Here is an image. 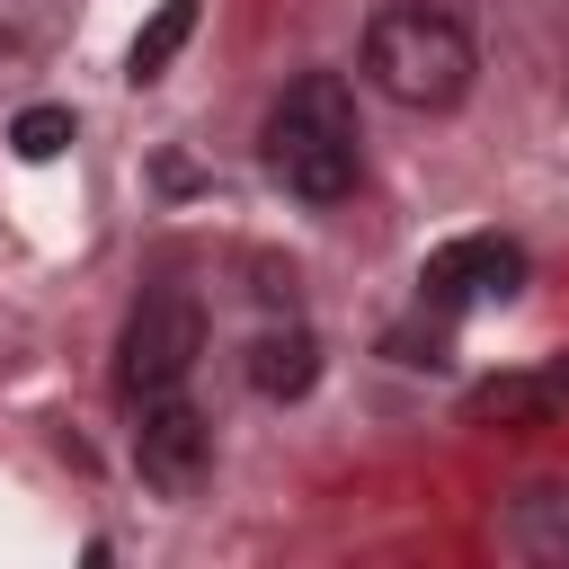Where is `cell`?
<instances>
[{
	"instance_id": "obj_6",
	"label": "cell",
	"mask_w": 569,
	"mask_h": 569,
	"mask_svg": "<svg viewBox=\"0 0 569 569\" xmlns=\"http://www.w3.org/2000/svg\"><path fill=\"white\" fill-rule=\"evenodd\" d=\"M462 418H471V427H498V436L560 427V418H569V356H551V365H525V373H489V382H471Z\"/></svg>"
},
{
	"instance_id": "obj_1",
	"label": "cell",
	"mask_w": 569,
	"mask_h": 569,
	"mask_svg": "<svg viewBox=\"0 0 569 569\" xmlns=\"http://www.w3.org/2000/svg\"><path fill=\"white\" fill-rule=\"evenodd\" d=\"M267 169H276V187L284 196H302V204H338V196H356V178H365V124H356V89L338 80V71H302V80H284V98L267 107Z\"/></svg>"
},
{
	"instance_id": "obj_3",
	"label": "cell",
	"mask_w": 569,
	"mask_h": 569,
	"mask_svg": "<svg viewBox=\"0 0 569 569\" xmlns=\"http://www.w3.org/2000/svg\"><path fill=\"white\" fill-rule=\"evenodd\" d=\"M204 356V302L187 284H151L133 311H124V338H116V391L124 400H160V391H187Z\"/></svg>"
},
{
	"instance_id": "obj_11",
	"label": "cell",
	"mask_w": 569,
	"mask_h": 569,
	"mask_svg": "<svg viewBox=\"0 0 569 569\" xmlns=\"http://www.w3.org/2000/svg\"><path fill=\"white\" fill-rule=\"evenodd\" d=\"M382 347H391V356H400V365H427V373H436V365H445V329H391V338H382Z\"/></svg>"
},
{
	"instance_id": "obj_5",
	"label": "cell",
	"mask_w": 569,
	"mask_h": 569,
	"mask_svg": "<svg viewBox=\"0 0 569 569\" xmlns=\"http://www.w3.org/2000/svg\"><path fill=\"white\" fill-rule=\"evenodd\" d=\"M516 284H525V249L498 240V231L445 240V249H427V267H418V302H427L436 320H453V311H471V302H507Z\"/></svg>"
},
{
	"instance_id": "obj_2",
	"label": "cell",
	"mask_w": 569,
	"mask_h": 569,
	"mask_svg": "<svg viewBox=\"0 0 569 569\" xmlns=\"http://www.w3.org/2000/svg\"><path fill=\"white\" fill-rule=\"evenodd\" d=\"M471 71H480V53H471L462 18H445V9H382L365 27V80L391 107H409V116L462 107L471 98Z\"/></svg>"
},
{
	"instance_id": "obj_7",
	"label": "cell",
	"mask_w": 569,
	"mask_h": 569,
	"mask_svg": "<svg viewBox=\"0 0 569 569\" xmlns=\"http://www.w3.org/2000/svg\"><path fill=\"white\" fill-rule=\"evenodd\" d=\"M249 382H258L267 400H302V391L320 382V338H311L302 320H284V329L249 338Z\"/></svg>"
},
{
	"instance_id": "obj_10",
	"label": "cell",
	"mask_w": 569,
	"mask_h": 569,
	"mask_svg": "<svg viewBox=\"0 0 569 569\" xmlns=\"http://www.w3.org/2000/svg\"><path fill=\"white\" fill-rule=\"evenodd\" d=\"M9 151H18V160H62V151H71V107H18Z\"/></svg>"
},
{
	"instance_id": "obj_8",
	"label": "cell",
	"mask_w": 569,
	"mask_h": 569,
	"mask_svg": "<svg viewBox=\"0 0 569 569\" xmlns=\"http://www.w3.org/2000/svg\"><path fill=\"white\" fill-rule=\"evenodd\" d=\"M507 542L533 560H569V489H516L507 498Z\"/></svg>"
},
{
	"instance_id": "obj_4",
	"label": "cell",
	"mask_w": 569,
	"mask_h": 569,
	"mask_svg": "<svg viewBox=\"0 0 569 569\" xmlns=\"http://www.w3.org/2000/svg\"><path fill=\"white\" fill-rule=\"evenodd\" d=\"M133 471L160 498H196V480L213 471V427H204V409L187 391L133 400Z\"/></svg>"
},
{
	"instance_id": "obj_9",
	"label": "cell",
	"mask_w": 569,
	"mask_h": 569,
	"mask_svg": "<svg viewBox=\"0 0 569 569\" xmlns=\"http://www.w3.org/2000/svg\"><path fill=\"white\" fill-rule=\"evenodd\" d=\"M187 36H196V0H160V9H151V27L133 36L124 71H133V80H160V71L178 62V44H187Z\"/></svg>"
}]
</instances>
